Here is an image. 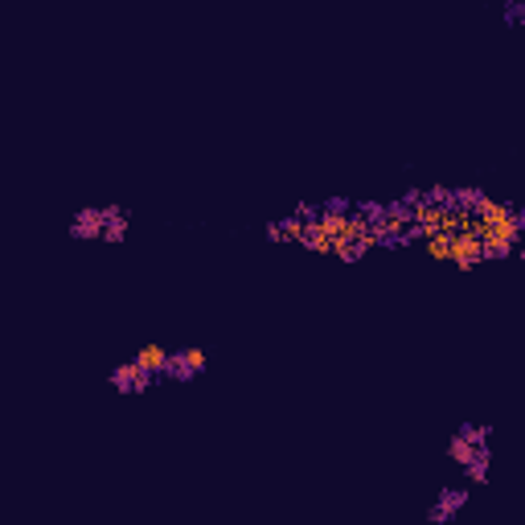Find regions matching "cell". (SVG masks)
<instances>
[{"mask_svg": "<svg viewBox=\"0 0 525 525\" xmlns=\"http://www.w3.org/2000/svg\"><path fill=\"white\" fill-rule=\"evenodd\" d=\"M480 431H464L452 439V460L455 464H485V452H480Z\"/></svg>", "mask_w": 525, "mask_h": 525, "instance_id": "obj_3", "label": "cell"}, {"mask_svg": "<svg viewBox=\"0 0 525 525\" xmlns=\"http://www.w3.org/2000/svg\"><path fill=\"white\" fill-rule=\"evenodd\" d=\"M123 234H128V222H123V213H115V210H107L103 213V238H123Z\"/></svg>", "mask_w": 525, "mask_h": 525, "instance_id": "obj_9", "label": "cell"}, {"mask_svg": "<svg viewBox=\"0 0 525 525\" xmlns=\"http://www.w3.org/2000/svg\"><path fill=\"white\" fill-rule=\"evenodd\" d=\"M112 382L120 386V390H140V386L148 382V374H144L136 362H128V365H120V370L112 374Z\"/></svg>", "mask_w": 525, "mask_h": 525, "instance_id": "obj_7", "label": "cell"}, {"mask_svg": "<svg viewBox=\"0 0 525 525\" xmlns=\"http://www.w3.org/2000/svg\"><path fill=\"white\" fill-rule=\"evenodd\" d=\"M131 362L140 365L144 374H169V365H172V354L164 349V345H144L140 354L131 357Z\"/></svg>", "mask_w": 525, "mask_h": 525, "instance_id": "obj_4", "label": "cell"}, {"mask_svg": "<svg viewBox=\"0 0 525 525\" xmlns=\"http://www.w3.org/2000/svg\"><path fill=\"white\" fill-rule=\"evenodd\" d=\"M472 222H476V234L485 243V259H501L517 246L521 238V213L513 205L496 202V197H480L472 193Z\"/></svg>", "mask_w": 525, "mask_h": 525, "instance_id": "obj_1", "label": "cell"}, {"mask_svg": "<svg viewBox=\"0 0 525 525\" xmlns=\"http://www.w3.org/2000/svg\"><path fill=\"white\" fill-rule=\"evenodd\" d=\"M169 370H172V374H181V378L202 374V370H205V349H185V354H177Z\"/></svg>", "mask_w": 525, "mask_h": 525, "instance_id": "obj_5", "label": "cell"}, {"mask_svg": "<svg viewBox=\"0 0 525 525\" xmlns=\"http://www.w3.org/2000/svg\"><path fill=\"white\" fill-rule=\"evenodd\" d=\"M271 238H279V243H304V238H308V218H288V222H275L271 226Z\"/></svg>", "mask_w": 525, "mask_h": 525, "instance_id": "obj_6", "label": "cell"}, {"mask_svg": "<svg viewBox=\"0 0 525 525\" xmlns=\"http://www.w3.org/2000/svg\"><path fill=\"white\" fill-rule=\"evenodd\" d=\"M447 259L460 262V267H476V262H485V243H480V234H476V226H468V230H455L452 234V246H447Z\"/></svg>", "mask_w": 525, "mask_h": 525, "instance_id": "obj_2", "label": "cell"}, {"mask_svg": "<svg viewBox=\"0 0 525 525\" xmlns=\"http://www.w3.org/2000/svg\"><path fill=\"white\" fill-rule=\"evenodd\" d=\"M74 234H79V238H103V210L79 213V222H74Z\"/></svg>", "mask_w": 525, "mask_h": 525, "instance_id": "obj_8", "label": "cell"}]
</instances>
